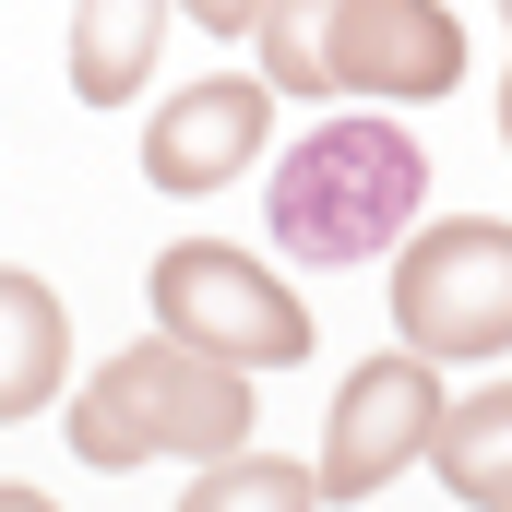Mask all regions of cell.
<instances>
[{
	"instance_id": "obj_4",
	"label": "cell",
	"mask_w": 512,
	"mask_h": 512,
	"mask_svg": "<svg viewBox=\"0 0 512 512\" xmlns=\"http://www.w3.org/2000/svg\"><path fill=\"white\" fill-rule=\"evenodd\" d=\"M393 334L441 370L512 358V215H429L393 251Z\"/></svg>"
},
{
	"instance_id": "obj_9",
	"label": "cell",
	"mask_w": 512,
	"mask_h": 512,
	"mask_svg": "<svg viewBox=\"0 0 512 512\" xmlns=\"http://www.w3.org/2000/svg\"><path fill=\"white\" fill-rule=\"evenodd\" d=\"M179 0H72V96L84 108H131L167 60Z\"/></svg>"
},
{
	"instance_id": "obj_5",
	"label": "cell",
	"mask_w": 512,
	"mask_h": 512,
	"mask_svg": "<svg viewBox=\"0 0 512 512\" xmlns=\"http://www.w3.org/2000/svg\"><path fill=\"white\" fill-rule=\"evenodd\" d=\"M441 417H453V382H441V358H417V346H393V358H358V370H346V393H334V417H322V501H334V512L382 501L405 465H429Z\"/></svg>"
},
{
	"instance_id": "obj_14",
	"label": "cell",
	"mask_w": 512,
	"mask_h": 512,
	"mask_svg": "<svg viewBox=\"0 0 512 512\" xmlns=\"http://www.w3.org/2000/svg\"><path fill=\"white\" fill-rule=\"evenodd\" d=\"M0 512H60L48 489H24V477H0Z\"/></svg>"
},
{
	"instance_id": "obj_2",
	"label": "cell",
	"mask_w": 512,
	"mask_h": 512,
	"mask_svg": "<svg viewBox=\"0 0 512 512\" xmlns=\"http://www.w3.org/2000/svg\"><path fill=\"white\" fill-rule=\"evenodd\" d=\"M251 429H262V382L179 346V334H143L120 358H96V382H72V405H60V441L96 477H131V465H191L203 477V465L251 453Z\"/></svg>"
},
{
	"instance_id": "obj_8",
	"label": "cell",
	"mask_w": 512,
	"mask_h": 512,
	"mask_svg": "<svg viewBox=\"0 0 512 512\" xmlns=\"http://www.w3.org/2000/svg\"><path fill=\"white\" fill-rule=\"evenodd\" d=\"M48 405H72V310L48 274L0 262V429L48 417Z\"/></svg>"
},
{
	"instance_id": "obj_3",
	"label": "cell",
	"mask_w": 512,
	"mask_h": 512,
	"mask_svg": "<svg viewBox=\"0 0 512 512\" xmlns=\"http://www.w3.org/2000/svg\"><path fill=\"white\" fill-rule=\"evenodd\" d=\"M143 310H155V334H179V346H203V358H227V370H251V382L310 358L298 286L262 251H227V239H167L155 274H143Z\"/></svg>"
},
{
	"instance_id": "obj_1",
	"label": "cell",
	"mask_w": 512,
	"mask_h": 512,
	"mask_svg": "<svg viewBox=\"0 0 512 512\" xmlns=\"http://www.w3.org/2000/svg\"><path fill=\"white\" fill-rule=\"evenodd\" d=\"M429 215V155L393 108H358V120H310L286 155H274V191H262V227L274 251L310 262V274H358L417 239Z\"/></svg>"
},
{
	"instance_id": "obj_11",
	"label": "cell",
	"mask_w": 512,
	"mask_h": 512,
	"mask_svg": "<svg viewBox=\"0 0 512 512\" xmlns=\"http://www.w3.org/2000/svg\"><path fill=\"white\" fill-rule=\"evenodd\" d=\"M179 512H334L322 501V465H286V453H227L191 477Z\"/></svg>"
},
{
	"instance_id": "obj_15",
	"label": "cell",
	"mask_w": 512,
	"mask_h": 512,
	"mask_svg": "<svg viewBox=\"0 0 512 512\" xmlns=\"http://www.w3.org/2000/svg\"><path fill=\"white\" fill-rule=\"evenodd\" d=\"M501 24H512V12H501ZM501 143H512V48H501Z\"/></svg>"
},
{
	"instance_id": "obj_6",
	"label": "cell",
	"mask_w": 512,
	"mask_h": 512,
	"mask_svg": "<svg viewBox=\"0 0 512 512\" xmlns=\"http://www.w3.org/2000/svg\"><path fill=\"white\" fill-rule=\"evenodd\" d=\"M322 84L346 108H441L465 84V12H441V0H322Z\"/></svg>"
},
{
	"instance_id": "obj_12",
	"label": "cell",
	"mask_w": 512,
	"mask_h": 512,
	"mask_svg": "<svg viewBox=\"0 0 512 512\" xmlns=\"http://www.w3.org/2000/svg\"><path fill=\"white\" fill-rule=\"evenodd\" d=\"M251 48H262V84H274V96L334 108V84H322V0H262Z\"/></svg>"
},
{
	"instance_id": "obj_7",
	"label": "cell",
	"mask_w": 512,
	"mask_h": 512,
	"mask_svg": "<svg viewBox=\"0 0 512 512\" xmlns=\"http://www.w3.org/2000/svg\"><path fill=\"white\" fill-rule=\"evenodd\" d=\"M274 84L262 72H215V84H179L155 120H143V179L167 191V203H215L227 179H251L262 155H274Z\"/></svg>"
},
{
	"instance_id": "obj_13",
	"label": "cell",
	"mask_w": 512,
	"mask_h": 512,
	"mask_svg": "<svg viewBox=\"0 0 512 512\" xmlns=\"http://www.w3.org/2000/svg\"><path fill=\"white\" fill-rule=\"evenodd\" d=\"M179 12H191V36H251L262 24V0H179Z\"/></svg>"
},
{
	"instance_id": "obj_10",
	"label": "cell",
	"mask_w": 512,
	"mask_h": 512,
	"mask_svg": "<svg viewBox=\"0 0 512 512\" xmlns=\"http://www.w3.org/2000/svg\"><path fill=\"white\" fill-rule=\"evenodd\" d=\"M429 477L465 512H512V382L453 393V417H441V441H429Z\"/></svg>"
}]
</instances>
